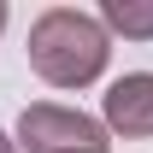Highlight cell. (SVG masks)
Returning <instances> with one entry per match:
<instances>
[{
	"mask_svg": "<svg viewBox=\"0 0 153 153\" xmlns=\"http://www.w3.org/2000/svg\"><path fill=\"white\" fill-rule=\"evenodd\" d=\"M0 153H12V141H6V135H0Z\"/></svg>",
	"mask_w": 153,
	"mask_h": 153,
	"instance_id": "cell-5",
	"label": "cell"
},
{
	"mask_svg": "<svg viewBox=\"0 0 153 153\" xmlns=\"http://www.w3.org/2000/svg\"><path fill=\"white\" fill-rule=\"evenodd\" d=\"M30 65H36L53 88H82L106 71V24L71 6L41 12L30 30Z\"/></svg>",
	"mask_w": 153,
	"mask_h": 153,
	"instance_id": "cell-1",
	"label": "cell"
},
{
	"mask_svg": "<svg viewBox=\"0 0 153 153\" xmlns=\"http://www.w3.org/2000/svg\"><path fill=\"white\" fill-rule=\"evenodd\" d=\"M100 18L112 30H124V36H135V41H153V0H106Z\"/></svg>",
	"mask_w": 153,
	"mask_h": 153,
	"instance_id": "cell-4",
	"label": "cell"
},
{
	"mask_svg": "<svg viewBox=\"0 0 153 153\" xmlns=\"http://www.w3.org/2000/svg\"><path fill=\"white\" fill-rule=\"evenodd\" d=\"M0 30H6V6H0Z\"/></svg>",
	"mask_w": 153,
	"mask_h": 153,
	"instance_id": "cell-7",
	"label": "cell"
},
{
	"mask_svg": "<svg viewBox=\"0 0 153 153\" xmlns=\"http://www.w3.org/2000/svg\"><path fill=\"white\" fill-rule=\"evenodd\" d=\"M76 153H106V147H76Z\"/></svg>",
	"mask_w": 153,
	"mask_h": 153,
	"instance_id": "cell-6",
	"label": "cell"
},
{
	"mask_svg": "<svg viewBox=\"0 0 153 153\" xmlns=\"http://www.w3.org/2000/svg\"><path fill=\"white\" fill-rule=\"evenodd\" d=\"M18 141L30 153H76V147H106V130L71 106H30L18 124Z\"/></svg>",
	"mask_w": 153,
	"mask_h": 153,
	"instance_id": "cell-2",
	"label": "cell"
},
{
	"mask_svg": "<svg viewBox=\"0 0 153 153\" xmlns=\"http://www.w3.org/2000/svg\"><path fill=\"white\" fill-rule=\"evenodd\" d=\"M106 124L124 135H153V71H130L106 88Z\"/></svg>",
	"mask_w": 153,
	"mask_h": 153,
	"instance_id": "cell-3",
	"label": "cell"
}]
</instances>
